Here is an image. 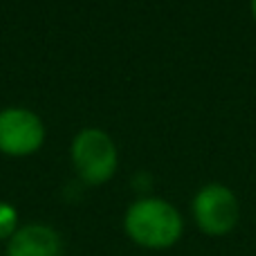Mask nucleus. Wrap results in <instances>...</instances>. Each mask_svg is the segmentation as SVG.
I'll return each mask as SVG.
<instances>
[{"instance_id":"f257e3e1","label":"nucleus","mask_w":256,"mask_h":256,"mask_svg":"<svg viewBox=\"0 0 256 256\" xmlns=\"http://www.w3.org/2000/svg\"><path fill=\"white\" fill-rule=\"evenodd\" d=\"M124 227L126 234L142 248L166 250L180 240L184 222L171 202H164L160 198H144L130 204Z\"/></svg>"},{"instance_id":"f03ea898","label":"nucleus","mask_w":256,"mask_h":256,"mask_svg":"<svg viewBox=\"0 0 256 256\" xmlns=\"http://www.w3.org/2000/svg\"><path fill=\"white\" fill-rule=\"evenodd\" d=\"M72 164L84 182L104 184L117 171L115 142L99 128L81 130L72 142Z\"/></svg>"},{"instance_id":"7ed1b4c3","label":"nucleus","mask_w":256,"mask_h":256,"mask_svg":"<svg viewBox=\"0 0 256 256\" xmlns=\"http://www.w3.org/2000/svg\"><path fill=\"white\" fill-rule=\"evenodd\" d=\"M194 218L204 234L225 236L238 225V198L222 184H207L194 198Z\"/></svg>"},{"instance_id":"20e7f679","label":"nucleus","mask_w":256,"mask_h":256,"mask_svg":"<svg viewBox=\"0 0 256 256\" xmlns=\"http://www.w3.org/2000/svg\"><path fill=\"white\" fill-rule=\"evenodd\" d=\"M45 128L38 115L25 108H9L0 112V153L32 155L43 146Z\"/></svg>"},{"instance_id":"39448f33","label":"nucleus","mask_w":256,"mask_h":256,"mask_svg":"<svg viewBox=\"0 0 256 256\" xmlns=\"http://www.w3.org/2000/svg\"><path fill=\"white\" fill-rule=\"evenodd\" d=\"M7 256H63L61 236L48 225H25L9 238Z\"/></svg>"},{"instance_id":"423d86ee","label":"nucleus","mask_w":256,"mask_h":256,"mask_svg":"<svg viewBox=\"0 0 256 256\" xmlns=\"http://www.w3.org/2000/svg\"><path fill=\"white\" fill-rule=\"evenodd\" d=\"M18 232V212L7 202H0V240H9Z\"/></svg>"},{"instance_id":"0eeeda50","label":"nucleus","mask_w":256,"mask_h":256,"mask_svg":"<svg viewBox=\"0 0 256 256\" xmlns=\"http://www.w3.org/2000/svg\"><path fill=\"white\" fill-rule=\"evenodd\" d=\"M252 12H254V18H256V0H252Z\"/></svg>"}]
</instances>
